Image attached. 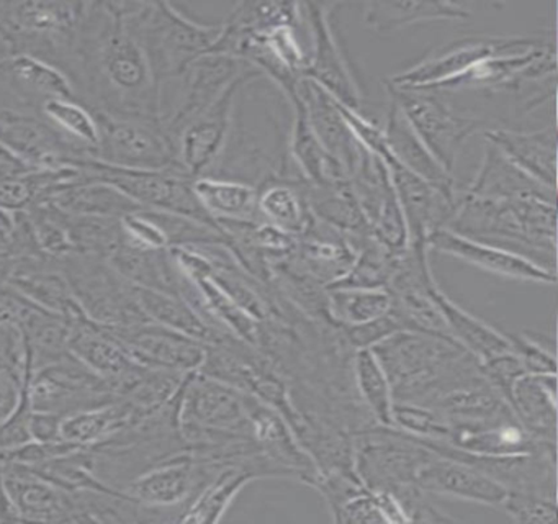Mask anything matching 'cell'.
Here are the masks:
<instances>
[{
    "mask_svg": "<svg viewBox=\"0 0 558 524\" xmlns=\"http://www.w3.org/2000/svg\"><path fill=\"white\" fill-rule=\"evenodd\" d=\"M93 114L162 117V91L130 19V0L84 2L63 69Z\"/></svg>",
    "mask_w": 558,
    "mask_h": 524,
    "instance_id": "6da1fadb",
    "label": "cell"
},
{
    "mask_svg": "<svg viewBox=\"0 0 558 524\" xmlns=\"http://www.w3.org/2000/svg\"><path fill=\"white\" fill-rule=\"evenodd\" d=\"M447 229L518 252L557 272V195L505 200L473 196L459 190L456 215Z\"/></svg>",
    "mask_w": 558,
    "mask_h": 524,
    "instance_id": "7a4b0ae2",
    "label": "cell"
},
{
    "mask_svg": "<svg viewBox=\"0 0 558 524\" xmlns=\"http://www.w3.org/2000/svg\"><path fill=\"white\" fill-rule=\"evenodd\" d=\"M372 350L387 372L395 402L429 406L450 390L485 379L480 360L447 337L397 331Z\"/></svg>",
    "mask_w": 558,
    "mask_h": 524,
    "instance_id": "3957f363",
    "label": "cell"
},
{
    "mask_svg": "<svg viewBox=\"0 0 558 524\" xmlns=\"http://www.w3.org/2000/svg\"><path fill=\"white\" fill-rule=\"evenodd\" d=\"M130 19L161 91L207 55L220 33V23L197 22L169 2L130 0Z\"/></svg>",
    "mask_w": 558,
    "mask_h": 524,
    "instance_id": "277c9868",
    "label": "cell"
},
{
    "mask_svg": "<svg viewBox=\"0 0 558 524\" xmlns=\"http://www.w3.org/2000/svg\"><path fill=\"white\" fill-rule=\"evenodd\" d=\"M83 12L84 2L0 0V43L9 55L34 56L63 72Z\"/></svg>",
    "mask_w": 558,
    "mask_h": 524,
    "instance_id": "5b68a950",
    "label": "cell"
},
{
    "mask_svg": "<svg viewBox=\"0 0 558 524\" xmlns=\"http://www.w3.org/2000/svg\"><path fill=\"white\" fill-rule=\"evenodd\" d=\"M57 264L87 320L107 330L149 321L136 303L133 285L107 259L70 254L57 259Z\"/></svg>",
    "mask_w": 558,
    "mask_h": 524,
    "instance_id": "8992f818",
    "label": "cell"
},
{
    "mask_svg": "<svg viewBox=\"0 0 558 524\" xmlns=\"http://www.w3.org/2000/svg\"><path fill=\"white\" fill-rule=\"evenodd\" d=\"M80 170L84 179L102 180L117 187L143 210L174 213L218 226L198 202L194 179L175 167L161 170H132L87 159L81 164Z\"/></svg>",
    "mask_w": 558,
    "mask_h": 524,
    "instance_id": "52a82bcc",
    "label": "cell"
},
{
    "mask_svg": "<svg viewBox=\"0 0 558 524\" xmlns=\"http://www.w3.org/2000/svg\"><path fill=\"white\" fill-rule=\"evenodd\" d=\"M24 376L34 412L64 418L119 398L106 379L87 369L70 353L35 370H32L31 357L25 354Z\"/></svg>",
    "mask_w": 558,
    "mask_h": 524,
    "instance_id": "ba28073f",
    "label": "cell"
},
{
    "mask_svg": "<svg viewBox=\"0 0 558 524\" xmlns=\"http://www.w3.org/2000/svg\"><path fill=\"white\" fill-rule=\"evenodd\" d=\"M94 115L99 127V144L94 151V159L120 169L161 170L175 167L174 141L162 117Z\"/></svg>",
    "mask_w": 558,
    "mask_h": 524,
    "instance_id": "9c48e42d",
    "label": "cell"
},
{
    "mask_svg": "<svg viewBox=\"0 0 558 524\" xmlns=\"http://www.w3.org/2000/svg\"><path fill=\"white\" fill-rule=\"evenodd\" d=\"M388 97L397 102L417 136L426 144L437 163L453 174L457 159L466 141L483 130V121L459 114L440 92L421 88H395L384 84Z\"/></svg>",
    "mask_w": 558,
    "mask_h": 524,
    "instance_id": "30bf717a",
    "label": "cell"
},
{
    "mask_svg": "<svg viewBox=\"0 0 558 524\" xmlns=\"http://www.w3.org/2000/svg\"><path fill=\"white\" fill-rule=\"evenodd\" d=\"M430 454L420 439L397 428L377 425L352 436V467L371 490L416 485L417 468Z\"/></svg>",
    "mask_w": 558,
    "mask_h": 524,
    "instance_id": "8fae6325",
    "label": "cell"
},
{
    "mask_svg": "<svg viewBox=\"0 0 558 524\" xmlns=\"http://www.w3.org/2000/svg\"><path fill=\"white\" fill-rule=\"evenodd\" d=\"M263 78L257 69H247L210 107L175 133L174 160L179 170L194 180L214 172L230 140L234 107L241 88Z\"/></svg>",
    "mask_w": 558,
    "mask_h": 524,
    "instance_id": "7c38bea8",
    "label": "cell"
},
{
    "mask_svg": "<svg viewBox=\"0 0 558 524\" xmlns=\"http://www.w3.org/2000/svg\"><path fill=\"white\" fill-rule=\"evenodd\" d=\"M0 143L31 169L77 167L94 159V151L58 130L38 111L0 110Z\"/></svg>",
    "mask_w": 558,
    "mask_h": 524,
    "instance_id": "4fadbf2b",
    "label": "cell"
},
{
    "mask_svg": "<svg viewBox=\"0 0 558 524\" xmlns=\"http://www.w3.org/2000/svg\"><path fill=\"white\" fill-rule=\"evenodd\" d=\"M339 5L341 3L338 2H302L303 16L312 38L305 78L322 85L345 107L361 110L364 94L332 26V13Z\"/></svg>",
    "mask_w": 558,
    "mask_h": 524,
    "instance_id": "5bb4252c",
    "label": "cell"
},
{
    "mask_svg": "<svg viewBox=\"0 0 558 524\" xmlns=\"http://www.w3.org/2000/svg\"><path fill=\"white\" fill-rule=\"evenodd\" d=\"M544 38L535 36H469L440 46L416 64L384 79V84L395 88H433L450 81L472 68L475 62L514 49L531 48Z\"/></svg>",
    "mask_w": 558,
    "mask_h": 524,
    "instance_id": "9a60e30c",
    "label": "cell"
},
{
    "mask_svg": "<svg viewBox=\"0 0 558 524\" xmlns=\"http://www.w3.org/2000/svg\"><path fill=\"white\" fill-rule=\"evenodd\" d=\"M387 167L407 222L410 245L427 246V239L447 228L456 215L459 190L434 186L397 163Z\"/></svg>",
    "mask_w": 558,
    "mask_h": 524,
    "instance_id": "2e32d148",
    "label": "cell"
},
{
    "mask_svg": "<svg viewBox=\"0 0 558 524\" xmlns=\"http://www.w3.org/2000/svg\"><path fill=\"white\" fill-rule=\"evenodd\" d=\"M0 474L17 521L76 523L74 491L58 487L28 465L2 462Z\"/></svg>",
    "mask_w": 558,
    "mask_h": 524,
    "instance_id": "e0dca14e",
    "label": "cell"
},
{
    "mask_svg": "<svg viewBox=\"0 0 558 524\" xmlns=\"http://www.w3.org/2000/svg\"><path fill=\"white\" fill-rule=\"evenodd\" d=\"M253 66L230 56L207 55L189 66L187 71L179 79L181 91L179 100L171 114L162 115L166 128L174 141L175 133L192 118L210 107L241 74Z\"/></svg>",
    "mask_w": 558,
    "mask_h": 524,
    "instance_id": "ac0fdd59",
    "label": "cell"
},
{
    "mask_svg": "<svg viewBox=\"0 0 558 524\" xmlns=\"http://www.w3.org/2000/svg\"><path fill=\"white\" fill-rule=\"evenodd\" d=\"M109 331L119 337L140 366L148 369L197 372L207 353V344L151 321Z\"/></svg>",
    "mask_w": 558,
    "mask_h": 524,
    "instance_id": "d6986e66",
    "label": "cell"
},
{
    "mask_svg": "<svg viewBox=\"0 0 558 524\" xmlns=\"http://www.w3.org/2000/svg\"><path fill=\"white\" fill-rule=\"evenodd\" d=\"M427 248L429 251L460 259L473 267L482 269V271L498 275V277L531 282V284H557V272L548 271L518 252L457 235L447 228L434 233L427 239Z\"/></svg>",
    "mask_w": 558,
    "mask_h": 524,
    "instance_id": "ffe728a7",
    "label": "cell"
},
{
    "mask_svg": "<svg viewBox=\"0 0 558 524\" xmlns=\"http://www.w3.org/2000/svg\"><path fill=\"white\" fill-rule=\"evenodd\" d=\"M355 238L357 236L332 228L312 215L305 231L296 236L295 251L286 261L328 288L341 281L354 265L357 255Z\"/></svg>",
    "mask_w": 558,
    "mask_h": 524,
    "instance_id": "44dd1931",
    "label": "cell"
},
{
    "mask_svg": "<svg viewBox=\"0 0 558 524\" xmlns=\"http://www.w3.org/2000/svg\"><path fill=\"white\" fill-rule=\"evenodd\" d=\"M68 350L87 369L106 379L116 390L117 396H122L145 369L130 356L112 331L87 318L71 323Z\"/></svg>",
    "mask_w": 558,
    "mask_h": 524,
    "instance_id": "7402d4cb",
    "label": "cell"
},
{
    "mask_svg": "<svg viewBox=\"0 0 558 524\" xmlns=\"http://www.w3.org/2000/svg\"><path fill=\"white\" fill-rule=\"evenodd\" d=\"M416 487L429 495L501 508L508 490L485 472L459 458L433 454L417 468Z\"/></svg>",
    "mask_w": 558,
    "mask_h": 524,
    "instance_id": "603a6c76",
    "label": "cell"
},
{
    "mask_svg": "<svg viewBox=\"0 0 558 524\" xmlns=\"http://www.w3.org/2000/svg\"><path fill=\"white\" fill-rule=\"evenodd\" d=\"M305 107L306 117L326 153L351 177L361 160L364 147L352 133L339 111L336 98L312 79L303 78L296 88Z\"/></svg>",
    "mask_w": 558,
    "mask_h": 524,
    "instance_id": "cb8c5ba5",
    "label": "cell"
},
{
    "mask_svg": "<svg viewBox=\"0 0 558 524\" xmlns=\"http://www.w3.org/2000/svg\"><path fill=\"white\" fill-rule=\"evenodd\" d=\"M488 144L499 151L509 163L541 186L557 192V128L535 131L489 128L483 130Z\"/></svg>",
    "mask_w": 558,
    "mask_h": 524,
    "instance_id": "d4e9b609",
    "label": "cell"
},
{
    "mask_svg": "<svg viewBox=\"0 0 558 524\" xmlns=\"http://www.w3.org/2000/svg\"><path fill=\"white\" fill-rule=\"evenodd\" d=\"M0 87L27 110L38 111L51 98H76L70 79L48 62L28 55L0 58Z\"/></svg>",
    "mask_w": 558,
    "mask_h": 524,
    "instance_id": "484cf974",
    "label": "cell"
},
{
    "mask_svg": "<svg viewBox=\"0 0 558 524\" xmlns=\"http://www.w3.org/2000/svg\"><path fill=\"white\" fill-rule=\"evenodd\" d=\"M107 261L135 287L153 288L179 297L184 290L187 277L175 264L171 249L143 248L122 235Z\"/></svg>",
    "mask_w": 558,
    "mask_h": 524,
    "instance_id": "4316f807",
    "label": "cell"
},
{
    "mask_svg": "<svg viewBox=\"0 0 558 524\" xmlns=\"http://www.w3.org/2000/svg\"><path fill=\"white\" fill-rule=\"evenodd\" d=\"M257 478H266L259 454L247 461L230 462L223 465L218 474L198 491L191 504L182 511L178 523H218L240 491Z\"/></svg>",
    "mask_w": 558,
    "mask_h": 524,
    "instance_id": "83f0119b",
    "label": "cell"
},
{
    "mask_svg": "<svg viewBox=\"0 0 558 524\" xmlns=\"http://www.w3.org/2000/svg\"><path fill=\"white\" fill-rule=\"evenodd\" d=\"M300 2H240L230 15L220 23V33L210 51L234 58V52L244 39L269 32L280 25H296L302 22Z\"/></svg>",
    "mask_w": 558,
    "mask_h": 524,
    "instance_id": "f1b7e54d",
    "label": "cell"
},
{
    "mask_svg": "<svg viewBox=\"0 0 558 524\" xmlns=\"http://www.w3.org/2000/svg\"><path fill=\"white\" fill-rule=\"evenodd\" d=\"M508 403L534 438L557 444V373H524L512 385Z\"/></svg>",
    "mask_w": 558,
    "mask_h": 524,
    "instance_id": "f546056e",
    "label": "cell"
},
{
    "mask_svg": "<svg viewBox=\"0 0 558 524\" xmlns=\"http://www.w3.org/2000/svg\"><path fill=\"white\" fill-rule=\"evenodd\" d=\"M385 140L390 151L391 163L400 164L410 172L416 174L421 179L444 187L456 189L452 174L447 172L436 157L429 153L426 144L417 136L403 111L393 98L388 97L387 120L384 127ZM390 164V163H388Z\"/></svg>",
    "mask_w": 558,
    "mask_h": 524,
    "instance_id": "4dcf8cb0",
    "label": "cell"
},
{
    "mask_svg": "<svg viewBox=\"0 0 558 524\" xmlns=\"http://www.w3.org/2000/svg\"><path fill=\"white\" fill-rule=\"evenodd\" d=\"M289 102L293 111V120L289 141H287V154H289V159L295 164L299 176L313 186H326V183L349 179L342 167L326 153L325 147L316 138L299 94L290 97Z\"/></svg>",
    "mask_w": 558,
    "mask_h": 524,
    "instance_id": "1f68e13d",
    "label": "cell"
},
{
    "mask_svg": "<svg viewBox=\"0 0 558 524\" xmlns=\"http://www.w3.org/2000/svg\"><path fill=\"white\" fill-rule=\"evenodd\" d=\"M136 303L151 323L161 324L169 330L185 334L192 340L204 344H217L233 334L217 330L204 320L201 313L179 295L153 290V288L135 287L133 285Z\"/></svg>",
    "mask_w": 558,
    "mask_h": 524,
    "instance_id": "d6a6232c",
    "label": "cell"
},
{
    "mask_svg": "<svg viewBox=\"0 0 558 524\" xmlns=\"http://www.w3.org/2000/svg\"><path fill=\"white\" fill-rule=\"evenodd\" d=\"M472 10L456 2H367L364 5L362 22L378 36H390L400 29L427 22L442 20H469Z\"/></svg>",
    "mask_w": 558,
    "mask_h": 524,
    "instance_id": "836d02e7",
    "label": "cell"
},
{
    "mask_svg": "<svg viewBox=\"0 0 558 524\" xmlns=\"http://www.w3.org/2000/svg\"><path fill=\"white\" fill-rule=\"evenodd\" d=\"M138 422L133 406L126 400L117 398L106 405L64 416L61 419L60 438L77 448L90 449Z\"/></svg>",
    "mask_w": 558,
    "mask_h": 524,
    "instance_id": "e575fe53",
    "label": "cell"
},
{
    "mask_svg": "<svg viewBox=\"0 0 558 524\" xmlns=\"http://www.w3.org/2000/svg\"><path fill=\"white\" fill-rule=\"evenodd\" d=\"M257 187V212L260 222L277 226L290 235H302L312 219L303 179L296 176L267 177Z\"/></svg>",
    "mask_w": 558,
    "mask_h": 524,
    "instance_id": "d590c367",
    "label": "cell"
},
{
    "mask_svg": "<svg viewBox=\"0 0 558 524\" xmlns=\"http://www.w3.org/2000/svg\"><path fill=\"white\" fill-rule=\"evenodd\" d=\"M433 300L436 301L452 340L480 362L511 350L508 334L495 330L456 301L450 300L440 290L439 285L433 288Z\"/></svg>",
    "mask_w": 558,
    "mask_h": 524,
    "instance_id": "8d00e7d4",
    "label": "cell"
},
{
    "mask_svg": "<svg viewBox=\"0 0 558 524\" xmlns=\"http://www.w3.org/2000/svg\"><path fill=\"white\" fill-rule=\"evenodd\" d=\"M463 192L486 199H521L531 195H557L555 190L547 189L525 176L514 164L509 163L492 144L486 143L482 164L476 170L470 186Z\"/></svg>",
    "mask_w": 558,
    "mask_h": 524,
    "instance_id": "74e56055",
    "label": "cell"
},
{
    "mask_svg": "<svg viewBox=\"0 0 558 524\" xmlns=\"http://www.w3.org/2000/svg\"><path fill=\"white\" fill-rule=\"evenodd\" d=\"M195 195L217 222H260L257 187L243 180L204 176L194 180Z\"/></svg>",
    "mask_w": 558,
    "mask_h": 524,
    "instance_id": "f35d334b",
    "label": "cell"
},
{
    "mask_svg": "<svg viewBox=\"0 0 558 524\" xmlns=\"http://www.w3.org/2000/svg\"><path fill=\"white\" fill-rule=\"evenodd\" d=\"M303 193L310 213L319 222L351 236L371 235L367 219L355 200L349 179L326 186H313L303 180Z\"/></svg>",
    "mask_w": 558,
    "mask_h": 524,
    "instance_id": "ab89813d",
    "label": "cell"
},
{
    "mask_svg": "<svg viewBox=\"0 0 558 524\" xmlns=\"http://www.w3.org/2000/svg\"><path fill=\"white\" fill-rule=\"evenodd\" d=\"M51 203L71 215L116 219L125 218L130 213L143 210L117 187L102 180L84 179L83 176L58 192Z\"/></svg>",
    "mask_w": 558,
    "mask_h": 524,
    "instance_id": "60d3db41",
    "label": "cell"
},
{
    "mask_svg": "<svg viewBox=\"0 0 558 524\" xmlns=\"http://www.w3.org/2000/svg\"><path fill=\"white\" fill-rule=\"evenodd\" d=\"M352 379L359 400L378 426L393 428V390L378 357L372 349L354 350Z\"/></svg>",
    "mask_w": 558,
    "mask_h": 524,
    "instance_id": "b9f144b4",
    "label": "cell"
},
{
    "mask_svg": "<svg viewBox=\"0 0 558 524\" xmlns=\"http://www.w3.org/2000/svg\"><path fill=\"white\" fill-rule=\"evenodd\" d=\"M326 300L329 321L338 327L359 326L377 320L391 307L387 288L329 287Z\"/></svg>",
    "mask_w": 558,
    "mask_h": 524,
    "instance_id": "7bdbcfd3",
    "label": "cell"
},
{
    "mask_svg": "<svg viewBox=\"0 0 558 524\" xmlns=\"http://www.w3.org/2000/svg\"><path fill=\"white\" fill-rule=\"evenodd\" d=\"M68 231L73 254L109 259L122 239V219L68 213Z\"/></svg>",
    "mask_w": 558,
    "mask_h": 524,
    "instance_id": "ee69618b",
    "label": "cell"
},
{
    "mask_svg": "<svg viewBox=\"0 0 558 524\" xmlns=\"http://www.w3.org/2000/svg\"><path fill=\"white\" fill-rule=\"evenodd\" d=\"M38 114L44 115L66 136L96 151L97 144H99V127H97L96 115L76 98H51L41 105Z\"/></svg>",
    "mask_w": 558,
    "mask_h": 524,
    "instance_id": "f6af8a7d",
    "label": "cell"
},
{
    "mask_svg": "<svg viewBox=\"0 0 558 524\" xmlns=\"http://www.w3.org/2000/svg\"><path fill=\"white\" fill-rule=\"evenodd\" d=\"M393 428L427 441H444L449 434V422L436 409L420 403L395 402Z\"/></svg>",
    "mask_w": 558,
    "mask_h": 524,
    "instance_id": "bcb514c9",
    "label": "cell"
},
{
    "mask_svg": "<svg viewBox=\"0 0 558 524\" xmlns=\"http://www.w3.org/2000/svg\"><path fill=\"white\" fill-rule=\"evenodd\" d=\"M501 510H505L518 523H557V498L545 497V495L508 491Z\"/></svg>",
    "mask_w": 558,
    "mask_h": 524,
    "instance_id": "7dc6e473",
    "label": "cell"
},
{
    "mask_svg": "<svg viewBox=\"0 0 558 524\" xmlns=\"http://www.w3.org/2000/svg\"><path fill=\"white\" fill-rule=\"evenodd\" d=\"M511 350L527 373H557L555 350L535 341L531 334H508Z\"/></svg>",
    "mask_w": 558,
    "mask_h": 524,
    "instance_id": "c3c4849f",
    "label": "cell"
},
{
    "mask_svg": "<svg viewBox=\"0 0 558 524\" xmlns=\"http://www.w3.org/2000/svg\"><path fill=\"white\" fill-rule=\"evenodd\" d=\"M345 341L352 349H372L381 341L387 340L391 334L401 331L400 324L397 323L390 311L377 320L368 321V323L359 324V326L341 327Z\"/></svg>",
    "mask_w": 558,
    "mask_h": 524,
    "instance_id": "681fc988",
    "label": "cell"
},
{
    "mask_svg": "<svg viewBox=\"0 0 558 524\" xmlns=\"http://www.w3.org/2000/svg\"><path fill=\"white\" fill-rule=\"evenodd\" d=\"M480 364H482V372L485 379L505 396L506 402H508L509 392H511L515 380L527 373L521 360L515 357L512 350L499 354V356Z\"/></svg>",
    "mask_w": 558,
    "mask_h": 524,
    "instance_id": "f907efd6",
    "label": "cell"
},
{
    "mask_svg": "<svg viewBox=\"0 0 558 524\" xmlns=\"http://www.w3.org/2000/svg\"><path fill=\"white\" fill-rule=\"evenodd\" d=\"M332 521L336 523H385L378 508L377 498L374 490L364 487L359 493H355L341 510L338 511Z\"/></svg>",
    "mask_w": 558,
    "mask_h": 524,
    "instance_id": "816d5d0a",
    "label": "cell"
},
{
    "mask_svg": "<svg viewBox=\"0 0 558 524\" xmlns=\"http://www.w3.org/2000/svg\"><path fill=\"white\" fill-rule=\"evenodd\" d=\"M22 395L24 377L15 376L11 370L0 367V425L17 412Z\"/></svg>",
    "mask_w": 558,
    "mask_h": 524,
    "instance_id": "f5cc1de1",
    "label": "cell"
},
{
    "mask_svg": "<svg viewBox=\"0 0 558 524\" xmlns=\"http://www.w3.org/2000/svg\"><path fill=\"white\" fill-rule=\"evenodd\" d=\"M61 416L51 415V413L34 412L31 415V434L32 441L53 442L61 441L60 426Z\"/></svg>",
    "mask_w": 558,
    "mask_h": 524,
    "instance_id": "db71d44e",
    "label": "cell"
},
{
    "mask_svg": "<svg viewBox=\"0 0 558 524\" xmlns=\"http://www.w3.org/2000/svg\"><path fill=\"white\" fill-rule=\"evenodd\" d=\"M17 213L0 209V252L12 255L15 238H17Z\"/></svg>",
    "mask_w": 558,
    "mask_h": 524,
    "instance_id": "11a10c76",
    "label": "cell"
},
{
    "mask_svg": "<svg viewBox=\"0 0 558 524\" xmlns=\"http://www.w3.org/2000/svg\"><path fill=\"white\" fill-rule=\"evenodd\" d=\"M0 38H2V28H0Z\"/></svg>",
    "mask_w": 558,
    "mask_h": 524,
    "instance_id": "9f6ffc18",
    "label": "cell"
}]
</instances>
